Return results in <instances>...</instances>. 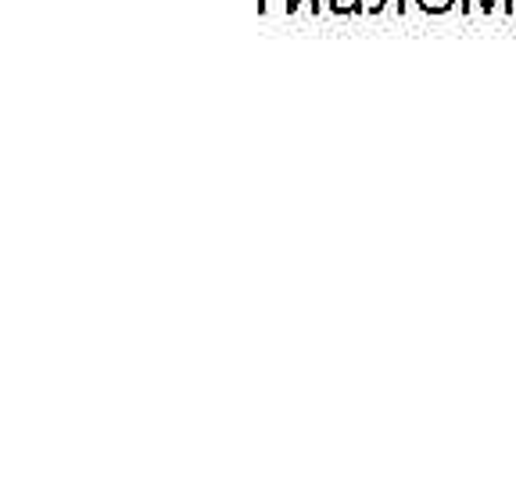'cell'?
<instances>
[{"mask_svg": "<svg viewBox=\"0 0 516 483\" xmlns=\"http://www.w3.org/2000/svg\"><path fill=\"white\" fill-rule=\"evenodd\" d=\"M473 8L481 11V15H491L495 8H502L506 15H516V0H459V11H463V15H470Z\"/></svg>", "mask_w": 516, "mask_h": 483, "instance_id": "1", "label": "cell"}, {"mask_svg": "<svg viewBox=\"0 0 516 483\" xmlns=\"http://www.w3.org/2000/svg\"><path fill=\"white\" fill-rule=\"evenodd\" d=\"M416 8L423 15H448V11L456 8V0H416Z\"/></svg>", "mask_w": 516, "mask_h": 483, "instance_id": "2", "label": "cell"}, {"mask_svg": "<svg viewBox=\"0 0 516 483\" xmlns=\"http://www.w3.org/2000/svg\"><path fill=\"white\" fill-rule=\"evenodd\" d=\"M327 11L330 15H359L362 0H327Z\"/></svg>", "mask_w": 516, "mask_h": 483, "instance_id": "3", "label": "cell"}, {"mask_svg": "<svg viewBox=\"0 0 516 483\" xmlns=\"http://www.w3.org/2000/svg\"><path fill=\"white\" fill-rule=\"evenodd\" d=\"M387 4H391V8H395L398 15H405V0H377V4H373L370 11H373V15H380V11H384Z\"/></svg>", "mask_w": 516, "mask_h": 483, "instance_id": "4", "label": "cell"}]
</instances>
